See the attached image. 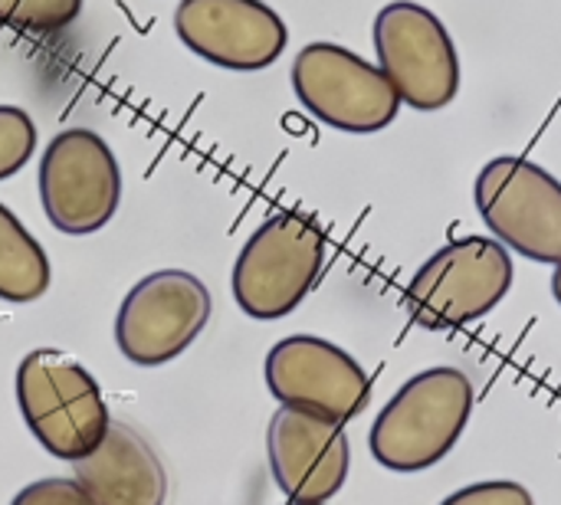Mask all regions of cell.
Returning a JSON list of instances; mask_svg holds the SVG:
<instances>
[{"label": "cell", "instance_id": "cell-10", "mask_svg": "<svg viewBox=\"0 0 561 505\" xmlns=\"http://www.w3.org/2000/svg\"><path fill=\"white\" fill-rule=\"evenodd\" d=\"M266 388L283 408L348 424L371 401V378L362 361L319 335H289L266 355Z\"/></svg>", "mask_w": 561, "mask_h": 505}, {"label": "cell", "instance_id": "cell-5", "mask_svg": "<svg viewBox=\"0 0 561 505\" xmlns=\"http://www.w3.org/2000/svg\"><path fill=\"white\" fill-rule=\"evenodd\" d=\"M293 92L322 125L348 135H375L401 112V95L381 66L342 43H306L293 59Z\"/></svg>", "mask_w": 561, "mask_h": 505}, {"label": "cell", "instance_id": "cell-8", "mask_svg": "<svg viewBox=\"0 0 561 505\" xmlns=\"http://www.w3.org/2000/svg\"><path fill=\"white\" fill-rule=\"evenodd\" d=\"M39 200L59 233L102 230L122 200V171L108 141L92 128L59 131L39 158Z\"/></svg>", "mask_w": 561, "mask_h": 505}, {"label": "cell", "instance_id": "cell-16", "mask_svg": "<svg viewBox=\"0 0 561 505\" xmlns=\"http://www.w3.org/2000/svg\"><path fill=\"white\" fill-rule=\"evenodd\" d=\"M36 151V125L16 105H0V181L26 168Z\"/></svg>", "mask_w": 561, "mask_h": 505}, {"label": "cell", "instance_id": "cell-1", "mask_svg": "<svg viewBox=\"0 0 561 505\" xmlns=\"http://www.w3.org/2000/svg\"><path fill=\"white\" fill-rule=\"evenodd\" d=\"M473 414V381L460 368H427L378 411L368 450L391 473L437 467L460 444Z\"/></svg>", "mask_w": 561, "mask_h": 505}, {"label": "cell", "instance_id": "cell-19", "mask_svg": "<svg viewBox=\"0 0 561 505\" xmlns=\"http://www.w3.org/2000/svg\"><path fill=\"white\" fill-rule=\"evenodd\" d=\"M552 296H556V302L561 306V263L556 266V276H552Z\"/></svg>", "mask_w": 561, "mask_h": 505}, {"label": "cell", "instance_id": "cell-9", "mask_svg": "<svg viewBox=\"0 0 561 505\" xmlns=\"http://www.w3.org/2000/svg\"><path fill=\"white\" fill-rule=\"evenodd\" d=\"M207 286L184 269H158L138 279L118 306L115 345L138 368L181 358L210 319Z\"/></svg>", "mask_w": 561, "mask_h": 505}, {"label": "cell", "instance_id": "cell-11", "mask_svg": "<svg viewBox=\"0 0 561 505\" xmlns=\"http://www.w3.org/2000/svg\"><path fill=\"white\" fill-rule=\"evenodd\" d=\"M174 33L191 53L230 72H260L289 43L283 16L263 0H181Z\"/></svg>", "mask_w": 561, "mask_h": 505}, {"label": "cell", "instance_id": "cell-6", "mask_svg": "<svg viewBox=\"0 0 561 505\" xmlns=\"http://www.w3.org/2000/svg\"><path fill=\"white\" fill-rule=\"evenodd\" d=\"M371 36L378 66L404 105L417 112H437L460 95L457 43L431 7L394 0L378 10Z\"/></svg>", "mask_w": 561, "mask_h": 505}, {"label": "cell", "instance_id": "cell-17", "mask_svg": "<svg viewBox=\"0 0 561 505\" xmlns=\"http://www.w3.org/2000/svg\"><path fill=\"white\" fill-rule=\"evenodd\" d=\"M440 505H536V500L523 483L486 480V483H470V486L450 493Z\"/></svg>", "mask_w": 561, "mask_h": 505}, {"label": "cell", "instance_id": "cell-13", "mask_svg": "<svg viewBox=\"0 0 561 505\" xmlns=\"http://www.w3.org/2000/svg\"><path fill=\"white\" fill-rule=\"evenodd\" d=\"M72 470L95 505H164L168 500V473L158 454L122 421H108L99 447L76 460Z\"/></svg>", "mask_w": 561, "mask_h": 505}, {"label": "cell", "instance_id": "cell-2", "mask_svg": "<svg viewBox=\"0 0 561 505\" xmlns=\"http://www.w3.org/2000/svg\"><path fill=\"white\" fill-rule=\"evenodd\" d=\"M329 240L316 217L283 210L263 220L243 243L230 289L237 306L260 322L296 312L316 289L325 266Z\"/></svg>", "mask_w": 561, "mask_h": 505}, {"label": "cell", "instance_id": "cell-7", "mask_svg": "<svg viewBox=\"0 0 561 505\" xmlns=\"http://www.w3.org/2000/svg\"><path fill=\"white\" fill-rule=\"evenodd\" d=\"M477 210L493 237L536 263H561V181L542 164L503 154L477 177Z\"/></svg>", "mask_w": 561, "mask_h": 505}, {"label": "cell", "instance_id": "cell-12", "mask_svg": "<svg viewBox=\"0 0 561 505\" xmlns=\"http://www.w3.org/2000/svg\"><path fill=\"white\" fill-rule=\"evenodd\" d=\"M266 457L276 486L296 503H329L345 490L352 444L339 421L279 408L266 431Z\"/></svg>", "mask_w": 561, "mask_h": 505}, {"label": "cell", "instance_id": "cell-20", "mask_svg": "<svg viewBox=\"0 0 561 505\" xmlns=\"http://www.w3.org/2000/svg\"><path fill=\"white\" fill-rule=\"evenodd\" d=\"M286 505H325V503H296V500H289Z\"/></svg>", "mask_w": 561, "mask_h": 505}, {"label": "cell", "instance_id": "cell-3", "mask_svg": "<svg viewBox=\"0 0 561 505\" xmlns=\"http://www.w3.org/2000/svg\"><path fill=\"white\" fill-rule=\"evenodd\" d=\"M16 404L36 444L62 463L89 457L112 421L95 378L56 348H36L20 361Z\"/></svg>", "mask_w": 561, "mask_h": 505}, {"label": "cell", "instance_id": "cell-15", "mask_svg": "<svg viewBox=\"0 0 561 505\" xmlns=\"http://www.w3.org/2000/svg\"><path fill=\"white\" fill-rule=\"evenodd\" d=\"M82 13V0H0V23L20 33H56Z\"/></svg>", "mask_w": 561, "mask_h": 505}, {"label": "cell", "instance_id": "cell-18", "mask_svg": "<svg viewBox=\"0 0 561 505\" xmlns=\"http://www.w3.org/2000/svg\"><path fill=\"white\" fill-rule=\"evenodd\" d=\"M10 505H95L89 500V493L66 477H49V480H36L30 486H23Z\"/></svg>", "mask_w": 561, "mask_h": 505}, {"label": "cell", "instance_id": "cell-14", "mask_svg": "<svg viewBox=\"0 0 561 505\" xmlns=\"http://www.w3.org/2000/svg\"><path fill=\"white\" fill-rule=\"evenodd\" d=\"M53 266L36 237L0 204V299L13 306L36 302L49 292Z\"/></svg>", "mask_w": 561, "mask_h": 505}, {"label": "cell", "instance_id": "cell-4", "mask_svg": "<svg viewBox=\"0 0 561 505\" xmlns=\"http://www.w3.org/2000/svg\"><path fill=\"white\" fill-rule=\"evenodd\" d=\"M513 256L500 240L460 237L431 253L404 289L408 315L431 332H454L490 315L513 289Z\"/></svg>", "mask_w": 561, "mask_h": 505}]
</instances>
